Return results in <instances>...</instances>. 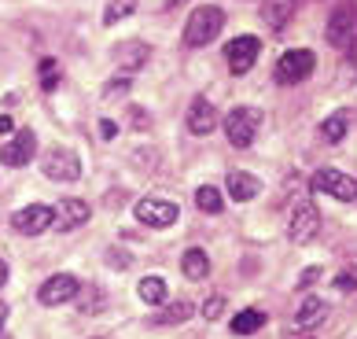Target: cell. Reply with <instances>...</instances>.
<instances>
[{
	"label": "cell",
	"instance_id": "cell-1",
	"mask_svg": "<svg viewBox=\"0 0 357 339\" xmlns=\"http://www.w3.org/2000/svg\"><path fill=\"white\" fill-rule=\"evenodd\" d=\"M221 26H225V11L214 8V4H199V8L192 11L188 26H184V45H188V48L210 45L221 33Z\"/></svg>",
	"mask_w": 357,
	"mask_h": 339
},
{
	"label": "cell",
	"instance_id": "cell-2",
	"mask_svg": "<svg viewBox=\"0 0 357 339\" xmlns=\"http://www.w3.org/2000/svg\"><path fill=\"white\" fill-rule=\"evenodd\" d=\"M317 67V59H313V52L310 48H287L280 59H276V85H298V82H306V77L313 74Z\"/></svg>",
	"mask_w": 357,
	"mask_h": 339
},
{
	"label": "cell",
	"instance_id": "cell-3",
	"mask_svg": "<svg viewBox=\"0 0 357 339\" xmlns=\"http://www.w3.org/2000/svg\"><path fill=\"white\" fill-rule=\"evenodd\" d=\"M258 126H261V111L255 107H232L229 119H225V137H229L232 148H250L258 137Z\"/></svg>",
	"mask_w": 357,
	"mask_h": 339
},
{
	"label": "cell",
	"instance_id": "cell-4",
	"mask_svg": "<svg viewBox=\"0 0 357 339\" xmlns=\"http://www.w3.org/2000/svg\"><path fill=\"white\" fill-rule=\"evenodd\" d=\"M133 214H137L140 225H148V229H169L181 218V206L174 199H162V195H148V199H140L133 206Z\"/></svg>",
	"mask_w": 357,
	"mask_h": 339
},
{
	"label": "cell",
	"instance_id": "cell-5",
	"mask_svg": "<svg viewBox=\"0 0 357 339\" xmlns=\"http://www.w3.org/2000/svg\"><path fill=\"white\" fill-rule=\"evenodd\" d=\"M328 45L347 52L357 45V4H342L332 11V19H328Z\"/></svg>",
	"mask_w": 357,
	"mask_h": 339
},
{
	"label": "cell",
	"instance_id": "cell-6",
	"mask_svg": "<svg viewBox=\"0 0 357 339\" xmlns=\"http://www.w3.org/2000/svg\"><path fill=\"white\" fill-rule=\"evenodd\" d=\"M313 188L324 192V195H332V199H339V203H354L357 199V181L350 174H342V170H335V166L317 170V174H313Z\"/></svg>",
	"mask_w": 357,
	"mask_h": 339
},
{
	"label": "cell",
	"instance_id": "cell-7",
	"mask_svg": "<svg viewBox=\"0 0 357 339\" xmlns=\"http://www.w3.org/2000/svg\"><path fill=\"white\" fill-rule=\"evenodd\" d=\"M41 174L48 181H59V185H70V181L82 177V159L70 148H52L41 163Z\"/></svg>",
	"mask_w": 357,
	"mask_h": 339
},
{
	"label": "cell",
	"instance_id": "cell-8",
	"mask_svg": "<svg viewBox=\"0 0 357 339\" xmlns=\"http://www.w3.org/2000/svg\"><path fill=\"white\" fill-rule=\"evenodd\" d=\"M52 225H56V211H52L48 203H30V206H22V211L11 214V229L22 232V236H41Z\"/></svg>",
	"mask_w": 357,
	"mask_h": 339
},
{
	"label": "cell",
	"instance_id": "cell-9",
	"mask_svg": "<svg viewBox=\"0 0 357 339\" xmlns=\"http://www.w3.org/2000/svg\"><path fill=\"white\" fill-rule=\"evenodd\" d=\"M258 56H261V41H258V37H250V33L232 37L229 48H225V63H229L232 74H247L258 63Z\"/></svg>",
	"mask_w": 357,
	"mask_h": 339
},
{
	"label": "cell",
	"instance_id": "cell-10",
	"mask_svg": "<svg viewBox=\"0 0 357 339\" xmlns=\"http://www.w3.org/2000/svg\"><path fill=\"white\" fill-rule=\"evenodd\" d=\"M77 292H82L77 277H70V273H56V277H48L41 288H37V303L41 306H63V303H70V299H77Z\"/></svg>",
	"mask_w": 357,
	"mask_h": 339
},
{
	"label": "cell",
	"instance_id": "cell-11",
	"mask_svg": "<svg viewBox=\"0 0 357 339\" xmlns=\"http://www.w3.org/2000/svg\"><path fill=\"white\" fill-rule=\"evenodd\" d=\"M317 232H321V214H317V206L310 199H302L295 206V214H291L287 236H291V243H310Z\"/></svg>",
	"mask_w": 357,
	"mask_h": 339
},
{
	"label": "cell",
	"instance_id": "cell-12",
	"mask_svg": "<svg viewBox=\"0 0 357 339\" xmlns=\"http://www.w3.org/2000/svg\"><path fill=\"white\" fill-rule=\"evenodd\" d=\"M37 155V137H33V129H19L15 137L8 140L4 148H0V163L4 166H26Z\"/></svg>",
	"mask_w": 357,
	"mask_h": 339
},
{
	"label": "cell",
	"instance_id": "cell-13",
	"mask_svg": "<svg viewBox=\"0 0 357 339\" xmlns=\"http://www.w3.org/2000/svg\"><path fill=\"white\" fill-rule=\"evenodd\" d=\"M188 133H195V137H206V133H214V126H218V111H214V103L210 100H203V96H195L192 103H188Z\"/></svg>",
	"mask_w": 357,
	"mask_h": 339
},
{
	"label": "cell",
	"instance_id": "cell-14",
	"mask_svg": "<svg viewBox=\"0 0 357 339\" xmlns=\"http://www.w3.org/2000/svg\"><path fill=\"white\" fill-rule=\"evenodd\" d=\"M92 218V206L85 199H59L56 206V229H77Z\"/></svg>",
	"mask_w": 357,
	"mask_h": 339
},
{
	"label": "cell",
	"instance_id": "cell-15",
	"mask_svg": "<svg viewBox=\"0 0 357 339\" xmlns=\"http://www.w3.org/2000/svg\"><path fill=\"white\" fill-rule=\"evenodd\" d=\"M258 192H261V185H258L255 174H247V170H229V195H232L236 203L255 199Z\"/></svg>",
	"mask_w": 357,
	"mask_h": 339
},
{
	"label": "cell",
	"instance_id": "cell-16",
	"mask_svg": "<svg viewBox=\"0 0 357 339\" xmlns=\"http://www.w3.org/2000/svg\"><path fill=\"white\" fill-rule=\"evenodd\" d=\"M295 8H298V0H261V19L273 30H284L291 15H295Z\"/></svg>",
	"mask_w": 357,
	"mask_h": 339
},
{
	"label": "cell",
	"instance_id": "cell-17",
	"mask_svg": "<svg viewBox=\"0 0 357 339\" xmlns=\"http://www.w3.org/2000/svg\"><path fill=\"white\" fill-rule=\"evenodd\" d=\"M148 56H151V45H140V41H126V45H118V52H114V59H118V67H122V70L144 67Z\"/></svg>",
	"mask_w": 357,
	"mask_h": 339
},
{
	"label": "cell",
	"instance_id": "cell-18",
	"mask_svg": "<svg viewBox=\"0 0 357 339\" xmlns=\"http://www.w3.org/2000/svg\"><path fill=\"white\" fill-rule=\"evenodd\" d=\"M181 269H184L188 280H206L210 277V258H206L203 247H188L184 258H181Z\"/></svg>",
	"mask_w": 357,
	"mask_h": 339
},
{
	"label": "cell",
	"instance_id": "cell-19",
	"mask_svg": "<svg viewBox=\"0 0 357 339\" xmlns=\"http://www.w3.org/2000/svg\"><path fill=\"white\" fill-rule=\"evenodd\" d=\"M324 314H328V303H324V299H306V303L298 306V314H295V329L306 332V329H313V324H321Z\"/></svg>",
	"mask_w": 357,
	"mask_h": 339
},
{
	"label": "cell",
	"instance_id": "cell-20",
	"mask_svg": "<svg viewBox=\"0 0 357 339\" xmlns=\"http://www.w3.org/2000/svg\"><path fill=\"white\" fill-rule=\"evenodd\" d=\"M347 111H335V114H328V119L321 122V140L324 144H339V140H347Z\"/></svg>",
	"mask_w": 357,
	"mask_h": 339
},
{
	"label": "cell",
	"instance_id": "cell-21",
	"mask_svg": "<svg viewBox=\"0 0 357 339\" xmlns=\"http://www.w3.org/2000/svg\"><path fill=\"white\" fill-rule=\"evenodd\" d=\"M137 292H140V303H148V306H162L166 295H169V288H166L162 277H144V280L137 284Z\"/></svg>",
	"mask_w": 357,
	"mask_h": 339
},
{
	"label": "cell",
	"instance_id": "cell-22",
	"mask_svg": "<svg viewBox=\"0 0 357 339\" xmlns=\"http://www.w3.org/2000/svg\"><path fill=\"white\" fill-rule=\"evenodd\" d=\"M261 324H266V314H261V310H240V314L232 317V332L236 336H250V332H258Z\"/></svg>",
	"mask_w": 357,
	"mask_h": 339
},
{
	"label": "cell",
	"instance_id": "cell-23",
	"mask_svg": "<svg viewBox=\"0 0 357 339\" xmlns=\"http://www.w3.org/2000/svg\"><path fill=\"white\" fill-rule=\"evenodd\" d=\"M195 206H199L203 214H221L225 195H221L214 185H199V188H195Z\"/></svg>",
	"mask_w": 357,
	"mask_h": 339
},
{
	"label": "cell",
	"instance_id": "cell-24",
	"mask_svg": "<svg viewBox=\"0 0 357 339\" xmlns=\"http://www.w3.org/2000/svg\"><path fill=\"white\" fill-rule=\"evenodd\" d=\"M192 314H195L192 303H174V306H166L162 314H155V324H181V321H188Z\"/></svg>",
	"mask_w": 357,
	"mask_h": 339
},
{
	"label": "cell",
	"instance_id": "cell-25",
	"mask_svg": "<svg viewBox=\"0 0 357 339\" xmlns=\"http://www.w3.org/2000/svg\"><path fill=\"white\" fill-rule=\"evenodd\" d=\"M133 11H137V0H111V4L103 8V22H107V26H114V22L129 19Z\"/></svg>",
	"mask_w": 357,
	"mask_h": 339
},
{
	"label": "cell",
	"instance_id": "cell-26",
	"mask_svg": "<svg viewBox=\"0 0 357 339\" xmlns=\"http://www.w3.org/2000/svg\"><path fill=\"white\" fill-rule=\"evenodd\" d=\"M56 85H59V63L56 59H41V89L52 93Z\"/></svg>",
	"mask_w": 357,
	"mask_h": 339
},
{
	"label": "cell",
	"instance_id": "cell-27",
	"mask_svg": "<svg viewBox=\"0 0 357 339\" xmlns=\"http://www.w3.org/2000/svg\"><path fill=\"white\" fill-rule=\"evenodd\" d=\"M77 303H82V314H96L100 303H103V295H100V288H82V292H77Z\"/></svg>",
	"mask_w": 357,
	"mask_h": 339
},
{
	"label": "cell",
	"instance_id": "cell-28",
	"mask_svg": "<svg viewBox=\"0 0 357 339\" xmlns=\"http://www.w3.org/2000/svg\"><path fill=\"white\" fill-rule=\"evenodd\" d=\"M225 314V299L221 295H214V299H206V303H203V317L206 321H218Z\"/></svg>",
	"mask_w": 357,
	"mask_h": 339
},
{
	"label": "cell",
	"instance_id": "cell-29",
	"mask_svg": "<svg viewBox=\"0 0 357 339\" xmlns=\"http://www.w3.org/2000/svg\"><path fill=\"white\" fill-rule=\"evenodd\" d=\"M335 288H339V292H357V269L339 273V277H335Z\"/></svg>",
	"mask_w": 357,
	"mask_h": 339
},
{
	"label": "cell",
	"instance_id": "cell-30",
	"mask_svg": "<svg viewBox=\"0 0 357 339\" xmlns=\"http://www.w3.org/2000/svg\"><path fill=\"white\" fill-rule=\"evenodd\" d=\"M126 89H129V82H126V77H114V82H107V89H103V96H122L126 93Z\"/></svg>",
	"mask_w": 357,
	"mask_h": 339
},
{
	"label": "cell",
	"instance_id": "cell-31",
	"mask_svg": "<svg viewBox=\"0 0 357 339\" xmlns=\"http://www.w3.org/2000/svg\"><path fill=\"white\" fill-rule=\"evenodd\" d=\"M313 280H321V266H310L306 273H302V277H298V288H310Z\"/></svg>",
	"mask_w": 357,
	"mask_h": 339
},
{
	"label": "cell",
	"instance_id": "cell-32",
	"mask_svg": "<svg viewBox=\"0 0 357 339\" xmlns=\"http://www.w3.org/2000/svg\"><path fill=\"white\" fill-rule=\"evenodd\" d=\"M100 137H103V140H114V137H118V126H114L111 119H103V122H100Z\"/></svg>",
	"mask_w": 357,
	"mask_h": 339
},
{
	"label": "cell",
	"instance_id": "cell-33",
	"mask_svg": "<svg viewBox=\"0 0 357 339\" xmlns=\"http://www.w3.org/2000/svg\"><path fill=\"white\" fill-rule=\"evenodd\" d=\"M11 129H15V122H11L8 114H0V133H11Z\"/></svg>",
	"mask_w": 357,
	"mask_h": 339
},
{
	"label": "cell",
	"instance_id": "cell-34",
	"mask_svg": "<svg viewBox=\"0 0 357 339\" xmlns=\"http://www.w3.org/2000/svg\"><path fill=\"white\" fill-rule=\"evenodd\" d=\"M4 280H8V266L0 262V288H4Z\"/></svg>",
	"mask_w": 357,
	"mask_h": 339
},
{
	"label": "cell",
	"instance_id": "cell-35",
	"mask_svg": "<svg viewBox=\"0 0 357 339\" xmlns=\"http://www.w3.org/2000/svg\"><path fill=\"white\" fill-rule=\"evenodd\" d=\"M4 317H8V306L0 303V329H4Z\"/></svg>",
	"mask_w": 357,
	"mask_h": 339
},
{
	"label": "cell",
	"instance_id": "cell-36",
	"mask_svg": "<svg viewBox=\"0 0 357 339\" xmlns=\"http://www.w3.org/2000/svg\"><path fill=\"white\" fill-rule=\"evenodd\" d=\"M0 339H8V336H4V329H0Z\"/></svg>",
	"mask_w": 357,
	"mask_h": 339
}]
</instances>
